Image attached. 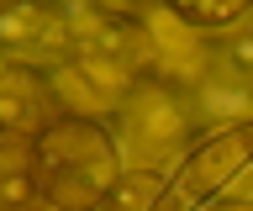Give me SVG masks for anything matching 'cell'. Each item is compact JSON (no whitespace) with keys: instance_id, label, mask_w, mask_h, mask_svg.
Returning <instances> with one entry per match:
<instances>
[{"instance_id":"9c48e42d","label":"cell","mask_w":253,"mask_h":211,"mask_svg":"<svg viewBox=\"0 0 253 211\" xmlns=\"http://www.w3.org/2000/svg\"><path fill=\"white\" fill-rule=\"evenodd\" d=\"M206 69H221V74H232V84H248L253 90V21L221 37L211 48V64Z\"/></svg>"},{"instance_id":"ba28073f","label":"cell","mask_w":253,"mask_h":211,"mask_svg":"<svg viewBox=\"0 0 253 211\" xmlns=\"http://www.w3.org/2000/svg\"><path fill=\"white\" fill-rule=\"evenodd\" d=\"M195 32H227L243 16H253V0H158Z\"/></svg>"},{"instance_id":"8992f818","label":"cell","mask_w":253,"mask_h":211,"mask_svg":"<svg viewBox=\"0 0 253 211\" xmlns=\"http://www.w3.org/2000/svg\"><path fill=\"white\" fill-rule=\"evenodd\" d=\"M37 164H32V137L0 132V211H37Z\"/></svg>"},{"instance_id":"7a4b0ae2","label":"cell","mask_w":253,"mask_h":211,"mask_svg":"<svg viewBox=\"0 0 253 211\" xmlns=\"http://www.w3.org/2000/svg\"><path fill=\"white\" fill-rule=\"evenodd\" d=\"M116 122H122V143L132 148L148 169H158L179 143L195 137V111H190V100L174 95V84H158L153 74L126 90ZM122 143H116V148H122ZM158 174H169V169H158Z\"/></svg>"},{"instance_id":"3957f363","label":"cell","mask_w":253,"mask_h":211,"mask_svg":"<svg viewBox=\"0 0 253 211\" xmlns=\"http://www.w3.org/2000/svg\"><path fill=\"white\" fill-rule=\"evenodd\" d=\"M0 58L53 74L74 58V16L58 0H5L0 5Z\"/></svg>"},{"instance_id":"6da1fadb","label":"cell","mask_w":253,"mask_h":211,"mask_svg":"<svg viewBox=\"0 0 253 211\" xmlns=\"http://www.w3.org/2000/svg\"><path fill=\"white\" fill-rule=\"evenodd\" d=\"M37 190L58 211H95L122 179V148L95 116L63 111L32 137Z\"/></svg>"},{"instance_id":"5b68a950","label":"cell","mask_w":253,"mask_h":211,"mask_svg":"<svg viewBox=\"0 0 253 211\" xmlns=\"http://www.w3.org/2000/svg\"><path fill=\"white\" fill-rule=\"evenodd\" d=\"M153 32L142 27V21H122V16H95V11H84V16H74V58L90 69H106V74H116V80L137 84L148 80V69H153Z\"/></svg>"},{"instance_id":"52a82bcc","label":"cell","mask_w":253,"mask_h":211,"mask_svg":"<svg viewBox=\"0 0 253 211\" xmlns=\"http://www.w3.org/2000/svg\"><path fill=\"white\" fill-rule=\"evenodd\" d=\"M169 190V174H158V169H132V174L116 179V190L100 201L95 211H174L164 201Z\"/></svg>"},{"instance_id":"277c9868","label":"cell","mask_w":253,"mask_h":211,"mask_svg":"<svg viewBox=\"0 0 253 211\" xmlns=\"http://www.w3.org/2000/svg\"><path fill=\"white\" fill-rule=\"evenodd\" d=\"M248 164H253V116H248V122H232V127H221V132H211V137H201V143L185 153V164L174 169L164 201H169L174 211H195L206 195L227 190Z\"/></svg>"},{"instance_id":"30bf717a","label":"cell","mask_w":253,"mask_h":211,"mask_svg":"<svg viewBox=\"0 0 253 211\" xmlns=\"http://www.w3.org/2000/svg\"><path fill=\"white\" fill-rule=\"evenodd\" d=\"M148 5H153V0H84V11H95V16H122V21H142Z\"/></svg>"},{"instance_id":"8fae6325","label":"cell","mask_w":253,"mask_h":211,"mask_svg":"<svg viewBox=\"0 0 253 211\" xmlns=\"http://www.w3.org/2000/svg\"><path fill=\"white\" fill-rule=\"evenodd\" d=\"M0 5H5V0H0Z\"/></svg>"}]
</instances>
